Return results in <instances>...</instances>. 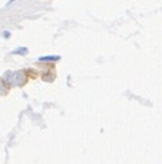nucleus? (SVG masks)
<instances>
[{
    "instance_id": "f257e3e1",
    "label": "nucleus",
    "mask_w": 162,
    "mask_h": 164,
    "mask_svg": "<svg viewBox=\"0 0 162 164\" xmlns=\"http://www.w3.org/2000/svg\"><path fill=\"white\" fill-rule=\"evenodd\" d=\"M3 81L6 82V85L8 87H17L22 86L26 82V74L23 71H7L3 77Z\"/></svg>"
},
{
    "instance_id": "f03ea898",
    "label": "nucleus",
    "mask_w": 162,
    "mask_h": 164,
    "mask_svg": "<svg viewBox=\"0 0 162 164\" xmlns=\"http://www.w3.org/2000/svg\"><path fill=\"white\" fill-rule=\"evenodd\" d=\"M61 57L59 55H45V56H40V62H59Z\"/></svg>"
},
{
    "instance_id": "7ed1b4c3",
    "label": "nucleus",
    "mask_w": 162,
    "mask_h": 164,
    "mask_svg": "<svg viewBox=\"0 0 162 164\" xmlns=\"http://www.w3.org/2000/svg\"><path fill=\"white\" fill-rule=\"evenodd\" d=\"M29 53V49L26 46H18L17 49L11 52V55H19V56H25V55Z\"/></svg>"
},
{
    "instance_id": "20e7f679",
    "label": "nucleus",
    "mask_w": 162,
    "mask_h": 164,
    "mask_svg": "<svg viewBox=\"0 0 162 164\" xmlns=\"http://www.w3.org/2000/svg\"><path fill=\"white\" fill-rule=\"evenodd\" d=\"M10 87L6 85V82L3 81V78H0V94H7V92H8Z\"/></svg>"
},
{
    "instance_id": "39448f33",
    "label": "nucleus",
    "mask_w": 162,
    "mask_h": 164,
    "mask_svg": "<svg viewBox=\"0 0 162 164\" xmlns=\"http://www.w3.org/2000/svg\"><path fill=\"white\" fill-rule=\"evenodd\" d=\"M3 37L4 38H10V37H11V33H10L8 30H4V32H3Z\"/></svg>"
},
{
    "instance_id": "423d86ee",
    "label": "nucleus",
    "mask_w": 162,
    "mask_h": 164,
    "mask_svg": "<svg viewBox=\"0 0 162 164\" xmlns=\"http://www.w3.org/2000/svg\"><path fill=\"white\" fill-rule=\"evenodd\" d=\"M14 2H15V0H8V3H7L6 5H10V4H11V3H14Z\"/></svg>"
}]
</instances>
